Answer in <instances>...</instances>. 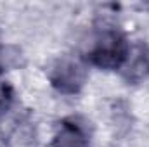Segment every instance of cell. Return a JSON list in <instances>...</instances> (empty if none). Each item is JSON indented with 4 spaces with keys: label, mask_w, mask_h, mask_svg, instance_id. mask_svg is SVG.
I'll return each mask as SVG.
<instances>
[{
    "label": "cell",
    "mask_w": 149,
    "mask_h": 147,
    "mask_svg": "<svg viewBox=\"0 0 149 147\" xmlns=\"http://www.w3.org/2000/svg\"><path fill=\"white\" fill-rule=\"evenodd\" d=\"M130 55V47L127 38L120 31H106L99 38L90 50L88 57L94 66L102 69H118L121 68Z\"/></svg>",
    "instance_id": "cell-1"
},
{
    "label": "cell",
    "mask_w": 149,
    "mask_h": 147,
    "mask_svg": "<svg viewBox=\"0 0 149 147\" xmlns=\"http://www.w3.org/2000/svg\"><path fill=\"white\" fill-rule=\"evenodd\" d=\"M50 83L61 94H76L85 83V69L71 59L59 61L52 68Z\"/></svg>",
    "instance_id": "cell-2"
},
{
    "label": "cell",
    "mask_w": 149,
    "mask_h": 147,
    "mask_svg": "<svg viewBox=\"0 0 149 147\" xmlns=\"http://www.w3.org/2000/svg\"><path fill=\"white\" fill-rule=\"evenodd\" d=\"M54 147H90V133L78 118H66L59 123L52 140Z\"/></svg>",
    "instance_id": "cell-3"
},
{
    "label": "cell",
    "mask_w": 149,
    "mask_h": 147,
    "mask_svg": "<svg viewBox=\"0 0 149 147\" xmlns=\"http://www.w3.org/2000/svg\"><path fill=\"white\" fill-rule=\"evenodd\" d=\"M127 71H125V76L130 80V81H139L142 78H146L149 74V52L146 47H139L134 55L127 59Z\"/></svg>",
    "instance_id": "cell-4"
},
{
    "label": "cell",
    "mask_w": 149,
    "mask_h": 147,
    "mask_svg": "<svg viewBox=\"0 0 149 147\" xmlns=\"http://www.w3.org/2000/svg\"><path fill=\"white\" fill-rule=\"evenodd\" d=\"M14 102V88L7 81H0V118L10 109Z\"/></svg>",
    "instance_id": "cell-5"
}]
</instances>
